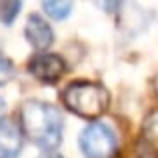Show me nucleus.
<instances>
[{
  "label": "nucleus",
  "instance_id": "f257e3e1",
  "mask_svg": "<svg viewBox=\"0 0 158 158\" xmlns=\"http://www.w3.org/2000/svg\"><path fill=\"white\" fill-rule=\"evenodd\" d=\"M20 126L28 138L40 148L54 150L62 142V128H64L62 114L46 102H24L20 108Z\"/></svg>",
  "mask_w": 158,
  "mask_h": 158
},
{
  "label": "nucleus",
  "instance_id": "f03ea898",
  "mask_svg": "<svg viewBox=\"0 0 158 158\" xmlns=\"http://www.w3.org/2000/svg\"><path fill=\"white\" fill-rule=\"evenodd\" d=\"M64 104L82 118H98L108 108V92L96 82H74L64 90Z\"/></svg>",
  "mask_w": 158,
  "mask_h": 158
},
{
  "label": "nucleus",
  "instance_id": "7ed1b4c3",
  "mask_svg": "<svg viewBox=\"0 0 158 158\" xmlns=\"http://www.w3.org/2000/svg\"><path fill=\"white\" fill-rule=\"evenodd\" d=\"M80 150L86 158H112L116 152V136L106 124L92 122L80 134Z\"/></svg>",
  "mask_w": 158,
  "mask_h": 158
},
{
  "label": "nucleus",
  "instance_id": "20e7f679",
  "mask_svg": "<svg viewBox=\"0 0 158 158\" xmlns=\"http://www.w3.org/2000/svg\"><path fill=\"white\" fill-rule=\"evenodd\" d=\"M64 60L56 54H38L30 60V74L40 82H54L64 74Z\"/></svg>",
  "mask_w": 158,
  "mask_h": 158
},
{
  "label": "nucleus",
  "instance_id": "39448f33",
  "mask_svg": "<svg viewBox=\"0 0 158 158\" xmlns=\"http://www.w3.org/2000/svg\"><path fill=\"white\" fill-rule=\"evenodd\" d=\"M22 150V134L10 120H0V158H18Z\"/></svg>",
  "mask_w": 158,
  "mask_h": 158
},
{
  "label": "nucleus",
  "instance_id": "423d86ee",
  "mask_svg": "<svg viewBox=\"0 0 158 158\" xmlns=\"http://www.w3.org/2000/svg\"><path fill=\"white\" fill-rule=\"evenodd\" d=\"M24 32H26L28 42H30L32 46H36L38 50L48 48L52 44V40H54V34H52L50 24H48L46 20H42L40 16H36V14H32L30 18H28Z\"/></svg>",
  "mask_w": 158,
  "mask_h": 158
},
{
  "label": "nucleus",
  "instance_id": "0eeeda50",
  "mask_svg": "<svg viewBox=\"0 0 158 158\" xmlns=\"http://www.w3.org/2000/svg\"><path fill=\"white\" fill-rule=\"evenodd\" d=\"M142 138H144V144L150 150L158 152V110L150 112L146 116L144 126H142Z\"/></svg>",
  "mask_w": 158,
  "mask_h": 158
},
{
  "label": "nucleus",
  "instance_id": "6e6552de",
  "mask_svg": "<svg viewBox=\"0 0 158 158\" xmlns=\"http://www.w3.org/2000/svg\"><path fill=\"white\" fill-rule=\"evenodd\" d=\"M44 12L54 20H64L72 12V0H42Z\"/></svg>",
  "mask_w": 158,
  "mask_h": 158
},
{
  "label": "nucleus",
  "instance_id": "1a4fd4ad",
  "mask_svg": "<svg viewBox=\"0 0 158 158\" xmlns=\"http://www.w3.org/2000/svg\"><path fill=\"white\" fill-rule=\"evenodd\" d=\"M22 8V0H0V22L12 24Z\"/></svg>",
  "mask_w": 158,
  "mask_h": 158
},
{
  "label": "nucleus",
  "instance_id": "9d476101",
  "mask_svg": "<svg viewBox=\"0 0 158 158\" xmlns=\"http://www.w3.org/2000/svg\"><path fill=\"white\" fill-rule=\"evenodd\" d=\"M12 74H14V66H12V62L8 60L6 56L0 54V86L6 84V82L12 78Z\"/></svg>",
  "mask_w": 158,
  "mask_h": 158
},
{
  "label": "nucleus",
  "instance_id": "9b49d317",
  "mask_svg": "<svg viewBox=\"0 0 158 158\" xmlns=\"http://www.w3.org/2000/svg\"><path fill=\"white\" fill-rule=\"evenodd\" d=\"M120 2H122V0H96V4L104 12H116L120 8Z\"/></svg>",
  "mask_w": 158,
  "mask_h": 158
},
{
  "label": "nucleus",
  "instance_id": "f8f14e48",
  "mask_svg": "<svg viewBox=\"0 0 158 158\" xmlns=\"http://www.w3.org/2000/svg\"><path fill=\"white\" fill-rule=\"evenodd\" d=\"M4 110H6V102L0 98V120H2V116H4Z\"/></svg>",
  "mask_w": 158,
  "mask_h": 158
},
{
  "label": "nucleus",
  "instance_id": "ddd939ff",
  "mask_svg": "<svg viewBox=\"0 0 158 158\" xmlns=\"http://www.w3.org/2000/svg\"><path fill=\"white\" fill-rule=\"evenodd\" d=\"M38 158H60V156H56V154H50V152H48V154H42V156H38Z\"/></svg>",
  "mask_w": 158,
  "mask_h": 158
},
{
  "label": "nucleus",
  "instance_id": "4468645a",
  "mask_svg": "<svg viewBox=\"0 0 158 158\" xmlns=\"http://www.w3.org/2000/svg\"><path fill=\"white\" fill-rule=\"evenodd\" d=\"M156 92H158V80H156Z\"/></svg>",
  "mask_w": 158,
  "mask_h": 158
}]
</instances>
